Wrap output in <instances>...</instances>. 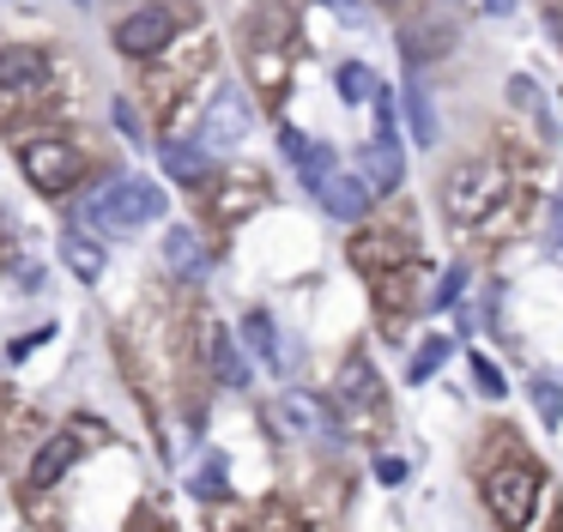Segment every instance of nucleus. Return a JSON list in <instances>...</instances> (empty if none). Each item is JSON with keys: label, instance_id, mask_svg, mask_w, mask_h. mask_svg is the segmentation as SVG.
<instances>
[{"label": "nucleus", "instance_id": "1", "mask_svg": "<svg viewBox=\"0 0 563 532\" xmlns=\"http://www.w3.org/2000/svg\"><path fill=\"white\" fill-rule=\"evenodd\" d=\"M442 212L454 230H478V236H503L521 224L527 188H515V176L497 157H466L449 181H442Z\"/></svg>", "mask_w": 563, "mask_h": 532}, {"label": "nucleus", "instance_id": "2", "mask_svg": "<svg viewBox=\"0 0 563 532\" xmlns=\"http://www.w3.org/2000/svg\"><path fill=\"white\" fill-rule=\"evenodd\" d=\"M545 490H551L545 472H539V459L515 442V430H490L485 454H478V502H485V514L497 520L503 532H527V520H533V508Z\"/></svg>", "mask_w": 563, "mask_h": 532}, {"label": "nucleus", "instance_id": "3", "mask_svg": "<svg viewBox=\"0 0 563 532\" xmlns=\"http://www.w3.org/2000/svg\"><path fill=\"white\" fill-rule=\"evenodd\" d=\"M19 169L31 176V188L49 193V200H67L86 176V152L62 133H19Z\"/></svg>", "mask_w": 563, "mask_h": 532}, {"label": "nucleus", "instance_id": "4", "mask_svg": "<svg viewBox=\"0 0 563 532\" xmlns=\"http://www.w3.org/2000/svg\"><path fill=\"white\" fill-rule=\"evenodd\" d=\"M291 24H285V12H273V7H261L255 19L243 24V60H249V73H255V91L261 97H279L285 91V79H291Z\"/></svg>", "mask_w": 563, "mask_h": 532}, {"label": "nucleus", "instance_id": "5", "mask_svg": "<svg viewBox=\"0 0 563 532\" xmlns=\"http://www.w3.org/2000/svg\"><path fill=\"white\" fill-rule=\"evenodd\" d=\"M86 218L103 230H140V224H158L164 218V188L146 176H115L103 181L98 193L86 200Z\"/></svg>", "mask_w": 563, "mask_h": 532}, {"label": "nucleus", "instance_id": "6", "mask_svg": "<svg viewBox=\"0 0 563 532\" xmlns=\"http://www.w3.org/2000/svg\"><path fill=\"white\" fill-rule=\"evenodd\" d=\"M352 266L369 278H394V273H412L418 266V242L394 224H369L352 236Z\"/></svg>", "mask_w": 563, "mask_h": 532}, {"label": "nucleus", "instance_id": "7", "mask_svg": "<svg viewBox=\"0 0 563 532\" xmlns=\"http://www.w3.org/2000/svg\"><path fill=\"white\" fill-rule=\"evenodd\" d=\"M273 418H279L285 435H297V442H340L333 406L321 394H309V387H285V394L273 399Z\"/></svg>", "mask_w": 563, "mask_h": 532}, {"label": "nucleus", "instance_id": "8", "mask_svg": "<svg viewBox=\"0 0 563 532\" xmlns=\"http://www.w3.org/2000/svg\"><path fill=\"white\" fill-rule=\"evenodd\" d=\"M170 43H176V12L170 7H134L115 24V48H122L128 60H158Z\"/></svg>", "mask_w": 563, "mask_h": 532}, {"label": "nucleus", "instance_id": "9", "mask_svg": "<svg viewBox=\"0 0 563 532\" xmlns=\"http://www.w3.org/2000/svg\"><path fill=\"white\" fill-rule=\"evenodd\" d=\"M43 85H49L43 48H25V43L0 48V109H19V103H31V97H43Z\"/></svg>", "mask_w": 563, "mask_h": 532}, {"label": "nucleus", "instance_id": "10", "mask_svg": "<svg viewBox=\"0 0 563 532\" xmlns=\"http://www.w3.org/2000/svg\"><path fill=\"white\" fill-rule=\"evenodd\" d=\"M249 128H255L249 97L236 91V85H224V91L207 103V115H200V145H207V152H219V145H243Z\"/></svg>", "mask_w": 563, "mask_h": 532}, {"label": "nucleus", "instance_id": "11", "mask_svg": "<svg viewBox=\"0 0 563 532\" xmlns=\"http://www.w3.org/2000/svg\"><path fill=\"white\" fill-rule=\"evenodd\" d=\"M79 454H86V435H79V423H67V430H55L49 442L31 454V472H25V484L31 490H55V484L67 478V472L79 466Z\"/></svg>", "mask_w": 563, "mask_h": 532}, {"label": "nucleus", "instance_id": "12", "mask_svg": "<svg viewBox=\"0 0 563 532\" xmlns=\"http://www.w3.org/2000/svg\"><path fill=\"white\" fill-rule=\"evenodd\" d=\"M316 200H321V212H328V218L357 224V218L369 212V200H376V188H369L364 176H345V169H333V176L316 188Z\"/></svg>", "mask_w": 563, "mask_h": 532}, {"label": "nucleus", "instance_id": "13", "mask_svg": "<svg viewBox=\"0 0 563 532\" xmlns=\"http://www.w3.org/2000/svg\"><path fill=\"white\" fill-rule=\"evenodd\" d=\"M158 254H164V266H170V273L183 278V285H200V278L212 273L207 242H200L188 224H170V230H164V248H158Z\"/></svg>", "mask_w": 563, "mask_h": 532}, {"label": "nucleus", "instance_id": "14", "mask_svg": "<svg viewBox=\"0 0 563 532\" xmlns=\"http://www.w3.org/2000/svg\"><path fill=\"white\" fill-rule=\"evenodd\" d=\"M158 164H164V176H170L176 188H207V181H212V157H207V145H200V140H164L158 145Z\"/></svg>", "mask_w": 563, "mask_h": 532}, {"label": "nucleus", "instance_id": "15", "mask_svg": "<svg viewBox=\"0 0 563 532\" xmlns=\"http://www.w3.org/2000/svg\"><path fill=\"white\" fill-rule=\"evenodd\" d=\"M357 176H364L376 193H394V188H400L406 157H400V140H394V128H388V121H382V133L364 145V169H357Z\"/></svg>", "mask_w": 563, "mask_h": 532}, {"label": "nucleus", "instance_id": "16", "mask_svg": "<svg viewBox=\"0 0 563 532\" xmlns=\"http://www.w3.org/2000/svg\"><path fill=\"white\" fill-rule=\"evenodd\" d=\"M340 399L352 418H364V411H382V375H376V363L369 357H345V369H340Z\"/></svg>", "mask_w": 563, "mask_h": 532}, {"label": "nucleus", "instance_id": "17", "mask_svg": "<svg viewBox=\"0 0 563 532\" xmlns=\"http://www.w3.org/2000/svg\"><path fill=\"white\" fill-rule=\"evenodd\" d=\"M279 145H285V157L297 164V176H303V188L316 193L321 181L333 176V145H321V140H303L297 128H279Z\"/></svg>", "mask_w": 563, "mask_h": 532}, {"label": "nucleus", "instance_id": "18", "mask_svg": "<svg viewBox=\"0 0 563 532\" xmlns=\"http://www.w3.org/2000/svg\"><path fill=\"white\" fill-rule=\"evenodd\" d=\"M207 363H212V381H219V387H231V394H243V387H249V357H243V345H236V333L212 326V333H207Z\"/></svg>", "mask_w": 563, "mask_h": 532}, {"label": "nucleus", "instance_id": "19", "mask_svg": "<svg viewBox=\"0 0 563 532\" xmlns=\"http://www.w3.org/2000/svg\"><path fill=\"white\" fill-rule=\"evenodd\" d=\"M509 103L521 109L527 121H533V128H539V140H545V145H558V140H563V133H558V115H551L545 91H539V79H527V73H515V79H509Z\"/></svg>", "mask_w": 563, "mask_h": 532}, {"label": "nucleus", "instance_id": "20", "mask_svg": "<svg viewBox=\"0 0 563 532\" xmlns=\"http://www.w3.org/2000/svg\"><path fill=\"white\" fill-rule=\"evenodd\" d=\"M243 339L255 345V357L267 363V369H285V363H291V351H285V339H279V326H273V314H267V309H249Z\"/></svg>", "mask_w": 563, "mask_h": 532}, {"label": "nucleus", "instance_id": "21", "mask_svg": "<svg viewBox=\"0 0 563 532\" xmlns=\"http://www.w3.org/2000/svg\"><path fill=\"white\" fill-rule=\"evenodd\" d=\"M62 261H67V273H79V285H98L103 278V248L91 236H79V230L62 236Z\"/></svg>", "mask_w": 563, "mask_h": 532}, {"label": "nucleus", "instance_id": "22", "mask_svg": "<svg viewBox=\"0 0 563 532\" xmlns=\"http://www.w3.org/2000/svg\"><path fill=\"white\" fill-rule=\"evenodd\" d=\"M261 206V176H236L231 188L212 200V212H219V224H236V218H249Z\"/></svg>", "mask_w": 563, "mask_h": 532}, {"label": "nucleus", "instance_id": "23", "mask_svg": "<svg viewBox=\"0 0 563 532\" xmlns=\"http://www.w3.org/2000/svg\"><path fill=\"white\" fill-rule=\"evenodd\" d=\"M400 97H406V128H412V140H418V145H437V109H430L424 85L406 79V85H400Z\"/></svg>", "mask_w": 563, "mask_h": 532}, {"label": "nucleus", "instance_id": "24", "mask_svg": "<svg viewBox=\"0 0 563 532\" xmlns=\"http://www.w3.org/2000/svg\"><path fill=\"white\" fill-rule=\"evenodd\" d=\"M188 490H195L200 502H219V496H231V472H224V459H219V454L200 459V472L188 478Z\"/></svg>", "mask_w": 563, "mask_h": 532}, {"label": "nucleus", "instance_id": "25", "mask_svg": "<svg viewBox=\"0 0 563 532\" xmlns=\"http://www.w3.org/2000/svg\"><path fill=\"white\" fill-rule=\"evenodd\" d=\"M442 363H449V339H437V333H430L424 345H418L412 357H406V381H412V387H418V381H430V375H437Z\"/></svg>", "mask_w": 563, "mask_h": 532}, {"label": "nucleus", "instance_id": "26", "mask_svg": "<svg viewBox=\"0 0 563 532\" xmlns=\"http://www.w3.org/2000/svg\"><path fill=\"white\" fill-rule=\"evenodd\" d=\"M527 394H533V411H539V423H545V430H563V387L539 375V381L527 387Z\"/></svg>", "mask_w": 563, "mask_h": 532}, {"label": "nucleus", "instance_id": "27", "mask_svg": "<svg viewBox=\"0 0 563 532\" xmlns=\"http://www.w3.org/2000/svg\"><path fill=\"white\" fill-rule=\"evenodd\" d=\"M110 121L122 128V140H128V145H146V115H140V103H134L128 91L110 103Z\"/></svg>", "mask_w": 563, "mask_h": 532}, {"label": "nucleus", "instance_id": "28", "mask_svg": "<svg viewBox=\"0 0 563 532\" xmlns=\"http://www.w3.org/2000/svg\"><path fill=\"white\" fill-rule=\"evenodd\" d=\"M369 91H376V73H369L364 60H345V67H340V97H345V103H364Z\"/></svg>", "mask_w": 563, "mask_h": 532}, {"label": "nucleus", "instance_id": "29", "mask_svg": "<svg viewBox=\"0 0 563 532\" xmlns=\"http://www.w3.org/2000/svg\"><path fill=\"white\" fill-rule=\"evenodd\" d=\"M466 369H473V381H478V394L485 399H503L509 387H503V369L490 357H478V351H466Z\"/></svg>", "mask_w": 563, "mask_h": 532}, {"label": "nucleus", "instance_id": "30", "mask_svg": "<svg viewBox=\"0 0 563 532\" xmlns=\"http://www.w3.org/2000/svg\"><path fill=\"white\" fill-rule=\"evenodd\" d=\"M461 285H466V266H449V278H442V290L430 302H437V309H449V302L461 297Z\"/></svg>", "mask_w": 563, "mask_h": 532}, {"label": "nucleus", "instance_id": "31", "mask_svg": "<svg viewBox=\"0 0 563 532\" xmlns=\"http://www.w3.org/2000/svg\"><path fill=\"white\" fill-rule=\"evenodd\" d=\"M551 248L563 254V193H551Z\"/></svg>", "mask_w": 563, "mask_h": 532}, {"label": "nucleus", "instance_id": "32", "mask_svg": "<svg viewBox=\"0 0 563 532\" xmlns=\"http://www.w3.org/2000/svg\"><path fill=\"white\" fill-rule=\"evenodd\" d=\"M128 532H170V527L158 520V508H140V514H134V527H128Z\"/></svg>", "mask_w": 563, "mask_h": 532}, {"label": "nucleus", "instance_id": "33", "mask_svg": "<svg viewBox=\"0 0 563 532\" xmlns=\"http://www.w3.org/2000/svg\"><path fill=\"white\" fill-rule=\"evenodd\" d=\"M545 31L563 43V0H545Z\"/></svg>", "mask_w": 563, "mask_h": 532}, {"label": "nucleus", "instance_id": "34", "mask_svg": "<svg viewBox=\"0 0 563 532\" xmlns=\"http://www.w3.org/2000/svg\"><path fill=\"white\" fill-rule=\"evenodd\" d=\"M376 478H382V484H400L406 466H400V459H376Z\"/></svg>", "mask_w": 563, "mask_h": 532}, {"label": "nucleus", "instance_id": "35", "mask_svg": "<svg viewBox=\"0 0 563 532\" xmlns=\"http://www.w3.org/2000/svg\"><path fill=\"white\" fill-rule=\"evenodd\" d=\"M328 7H333V12H340V19H345V24H357V19H364V7H357V0H328Z\"/></svg>", "mask_w": 563, "mask_h": 532}, {"label": "nucleus", "instance_id": "36", "mask_svg": "<svg viewBox=\"0 0 563 532\" xmlns=\"http://www.w3.org/2000/svg\"><path fill=\"white\" fill-rule=\"evenodd\" d=\"M478 7H485L490 19H509V12H515V0H478Z\"/></svg>", "mask_w": 563, "mask_h": 532}, {"label": "nucleus", "instance_id": "37", "mask_svg": "<svg viewBox=\"0 0 563 532\" xmlns=\"http://www.w3.org/2000/svg\"><path fill=\"white\" fill-rule=\"evenodd\" d=\"M7 7H31V0H7Z\"/></svg>", "mask_w": 563, "mask_h": 532}, {"label": "nucleus", "instance_id": "38", "mask_svg": "<svg viewBox=\"0 0 563 532\" xmlns=\"http://www.w3.org/2000/svg\"><path fill=\"white\" fill-rule=\"evenodd\" d=\"M382 7H406V0H382Z\"/></svg>", "mask_w": 563, "mask_h": 532}]
</instances>
